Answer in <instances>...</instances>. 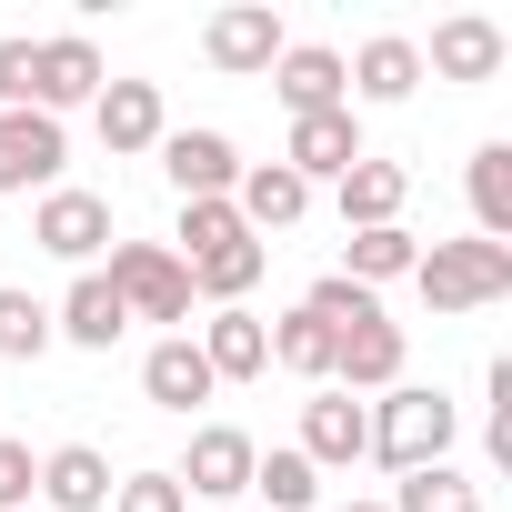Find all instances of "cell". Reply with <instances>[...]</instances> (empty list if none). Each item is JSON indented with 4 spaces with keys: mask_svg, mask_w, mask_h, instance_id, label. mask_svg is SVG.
Returning <instances> with one entry per match:
<instances>
[{
    "mask_svg": "<svg viewBox=\"0 0 512 512\" xmlns=\"http://www.w3.org/2000/svg\"><path fill=\"white\" fill-rule=\"evenodd\" d=\"M452 432H462V412H452L442 392H422V382H392V392L372 402V462H382V472H422V462H442Z\"/></svg>",
    "mask_w": 512,
    "mask_h": 512,
    "instance_id": "1",
    "label": "cell"
},
{
    "mask_svg": "<svg viewBox=\"0 0 512 512\" xmlns=\"http://www.w3.org/2000/svg\"><path fill=\"white\" fill-rule=\"evenodd\" d=\"M412 282H422V302L432 312H482V302H502L512 292V241H432L422 262H412Z\"/></svg>",
    "mask_w": 512,
    "mask_h": 512,
    "instance_id": "2",
    "label": "cell"
},
{
    "mask_svg": "<svg viewBox=\"0 0 512 512\" xmlns=\"http://www.w3.org/2000/svg\"><path fill=\"white\" fill-rule=\"evenodd\" d=\"M101 282L121 292L131 322H191V272L171 262V241H111V272Z\"/></svg>",
    "mask_w": 512,
    "mask_h": 512,
    "instance_id": "3",
    "label": "cell"
},
{
    "mask_svg": "<svg viewBox=\"0 0 512 512\" xmlns=\"http://www.w3.org/2000/svg\"><path fill=\"white\" fill-rule=\"evenodd\" d=\"M101 51H91V31H51V41H31V111H81V101H101Z\"/></svg>",
    "mask_w": 512,
    "mask_h": 512,
    "instance_id": "4",
    "label": "cell"
},
{
    "mask_svg": "<svg viewBox=\"0 0 512 512\" xmlns=\"http://www.w3.org/2000/svg\"><path fill=\"white\" fill-rule=\"evenodd\" d=\"M61 121L51 111H0V191H61Z\"/></svg>",
    "mask_w": 512,
    "mask_h": 512,
    "instance_id": "5",
    "label": "cell"
},
{
    "mask_svg": "<svg viewBox=\"0 0 512 512\" xmlns=\"http://www.w3.org/2000/svg\"><path fill=\"white\" fill-rule=\"evenodd\" d=\"M31 241L51 251V262H101L111 251V201L101 191H41V221H31Z\"/></svg>",
    "mask_w": 512,
    "mask_h": 512,
    "instance_id": "6",
    "label": "cell"
},
{
    "mask_svg": "<svg viewBox=\"0 0 512 512\" xmlns=\"http://www.w3.org/2000/svg\"><path fill=\"white\" fill-rule=\"evenodd\" d=\"M292 452L312 472H352V462H372V412L352 392H322V402H302V442Z\"/></svg>",
    "mask_w": 512,
    "mask_h": 512,
    "instance_id": "7",
    "label": "cell"
},
{
    "mask_svg": "<svg viewBox=\"0 0 512 512\" xmlns=\"http://www.w3.org/2000/svg\"><path fill=\"white\" fill-rule=\"evenodd\" d=\"M251 462H262V442H251V432L201 422V432H191V462H181L171 482H181V492H201V502H231V492H251Z\"/></svg>",
    "mask_w": 512,
    "mask_h": 512,
    "instance_id": "8",
    "label": "cell"
},
{
    "mask_svg": "<svg viewBox=\"0 0 512 512\" xmlns=\"http://www.w3.org/2000/svg\"><path fill=\"white\" fill-rule=\"evenodd\" d=\"M352 161H362V121H352V101H342V111H302L292 141H282V171H292V181H342Z\"/></svg>",
    "mask_w": 512,
    "mask_h": 512,
    "instance_id": "9",
    "label": "cell"
},
{
    "mask_svg": "<svg viewBox=\"0 0 512 512\" xmlns=\"http://www.w3.org/2000/svg\"><path fill=\"white\" fill-rule=\"evenodd\" d=\"M161 171L181 201H231L241 151H231V131H161Z\"/></svg>",
    "mask_w": 512,
    "mask_h": 512,
    "instance_id": "10",
    "label": "cell"
},
{
    "mask_svg": "<svg viewBox=\"0 0 512 512\" xmlns=\"http://www.w3.org/2000/svg\"><path fill=\"white\" fill-rule=\"evenodd\" d=\"M392 382H402V322L392 312L332 332V392H392Z\"/></svg>",
    "mask_w": 512,
    "mask_h": 512,
    "instance_id": "11",
    "label": "cell"
},
{
    "mask_svg": "<svg viewBox=\"0 0 512 512\" xmlns=\"http://www.w3.org/2000/svg\"><path fill=\"white\" fill-rule=\"evenodd\" d=\"M201 51H211V71H231V81L272 71V61H282V11H262V0H241V11H211Z\"/></svg>",
    "mask_w": 512,
    "mask_h": 512,
    "instance_id": "12",
    "label": "cell"
},
{
    "mask_svg": "<svg viewBox=\"0 0 512 512\" xmlns=\"http://www.w3.org/2000/svg\"><path fill=\"white\" fill-rule=\"evenodd\" d=\"M201 362H211V382H262L272 372V322L241 312V302H221L201 322Z\"/></svg>",
    "mask_w": 512,
    "mask_h": 512,
    "instance_id": "13",
    "label": "cell"
},
{
    "mask_svg": "<svg viewBox=\"0 0 512 512\" xmlns=\"http://www.w3.org/2000/svg\"><path fill=\"white\" fill-rule=\"evenodd\" d=\"M272 91H282V111L302 121V111H342L352 101V81H342V51H322V41H282V61H272Z\"/></svg>",
    "mask_w": 512,
    "mask_h": 512,
    "instance_id": "14",
    "label": "cell"
},
{
    "mask_svg": "<svg viewBox=\"0 0 512 512\" xmlns=\"http://www.w3.org/2000/svg\"><path fill=\"white\" fill-rule=\"evenodd\" d=\"M231 211H241V231H251V241H262V231H292V221L312 211V181H292L282 161H241Z\"/></svg>",
    "mask_w": 512,
    "mask_h": 512,
    "instance_id": "15",
    "label": "cell"
},
{
    "mask_svg": "<svg viewBox=\"0 0 512 512\" xmlns=\"http://www.w3.org/2000/svg\"><path fill=\"white\" fill-rule=\"evenodd\" d=\"M422 71H432V81H492V71H502V21H482V11H452V21L432 31Z\"/></svg>",
    "mask_w": 512,
    "mask_h": 512,
    "instance_id": "16",
    "label": "cell"
},
{
    "mask_svg": "<svg viewBox=\"0 0 512 512\" xmlns=\"http://www.w3.org/2000/svg\"><path fill=\"white\" fill-rule=\"evenodd\" d=\"M332 201H342V231H382V221H402V201H412V171L362 151V161L332 181Z\"/></svg>",
    "mask_w": 512,
    "mask_h": 512,
    "instance_id": "17",
    "label": "cell"
},
{
    "mask_svg": "<svg viewBox=\"0 0 512 512\" xmlns=\"http://www.w3.org/2000/svg\"><path fill=\"white\" fill-rule=\"evenodd\" d=\"M91 121H101V141L111 151H161V81H101V101H91Z\"/></svg>",
    "mask_w": 512,
    "mask_h": 512,
    "instance_id": "18",
    "label": "cell"
},
{
    "mask_svg": "<svg viewBox=\"0 0 512 512\" xmlns=\"http://www.w3.org/2000/svg\"><path fill=\"white\" fill-rule=\"evenodd\" d=\"M131 332V312H121V292L101 282V272H81L71 292H61V312H51V342H81V352H111Z\"/></svg>",
    "mask_w": 512,
    "mask_h": 512,
    "instance_id": "19",
    "label": "cell"
},
{
    "mask_svg": "<svg viewBox=\"0 0 512 512\" xmlns=\"http://www.w3.org/2000/svg\"><path fill=\"white\" fill-rule=\"evenodd\" d=\"M342 81H352L362 101H412V91H422V41L382 31V41H362V51L342 61Z\"/></svg>",
    "mask_w": 512,
    "mask_h": 512,
    "instance_id": "20",
    "label": "cell"
},
{
    "mask_svg": "<svg viewBox=\"0 0 512 512\" xmlns=\"http://www.w3.org/2000/svg\"><path fill=\"white\" fill-rule=\"evenodd\" d=\"M141 392H151L161 412H191V402H211L221 382H211L201 342H191V332H171V342H151V362H141Z\"/></svg>",
    "mask_w": 512,
    "mask_h": 512,
    "instance_id": "21",
    "label": "cell"
},
{
    "mask_svg": "<svg viewBox=\"0 0 512 512\" xmlns=\"http://www.w3.org/2000/svg\"><path fill=\"white\" fill-rule=\"evenodd\" d=\"M41 502H51V512H111V462H101L91 442L41 452Z\"/></svg>",
    "mask_w": 512,
    "mask_h": 512,
    "instance_id": "22",
    "label": "cell"
},
{
    "mask_svg": "<svg viewBox=\"0 0 512 512\" xmlns=\"http://www.w3.org/2000/svg\"><path fill=\"white\" fill-rule=\"evenodd\" d=\"M412 262H422V241H412L402 221H382V231H352V241H342V282H362V292L412 282Z\"/></svg>",
    "mask_w": 512,
    "mask_h": 512,
    "instance_id": "23",
    "label": "cell"
},
{
    "mask_svg": "<svg viewBox=\"0 0 512 512\" xmlns=\"http://www.w3.org/2000/svg\"><path fill=\"white\" fill-rule=\"evenodd\" d=\"M181 272H191V292H211V302H241L251 282L272 272V241H251V231H241V241H221V251H201V262H181Z\"/></svg>",
    "mask_w": 512,
    "mask_h": 512,
    "instance_id": "24",
    "label": "cell"
},
{
    "mask_svg": "<svg viewBox=\"0 0 512 512\" xmlns=\"http://www.w3.org/2000/svg\"><path fill=\"white\" fill-rule=\"evenodd\" d=\"M382 512H482V482L472 472H452V462H422V472H402L392 482V502Z\"/></svg>",
    "mask_w": 512,
    "mask_h": 512,
    "instance_id": "25",
    "label": "cell"
},
{
    "mask_svg": "<svg viewBox=\"0 0 512 512\" xmlns=\"http://www.w3.org/2000/svg\"><path fill=\"white\" fill-rule=\"evenodd\" d=\"M472 221H482V241H512V141L472 151Z\"/></svg>",
    "mask_w": 512,
    "mask_h": 512,
    "instance_id": "26",
    "label": "cell"
},
{
    "mask_svg": "<svg viewBox=\"0 0 512 512\" xmlns=\"http://www.w3.org/2000/svg\"><path fill=\"white\" fill-rule=\"evenodd\" d=\"M272 362H282V372H302V382H332V332L292 302V312L272 322Z\"/></svg>",
    "mask_w": 512,
    "mask_h": 512,
    "instance_id": "27",
    "label": "cell"
},
{
    "mask_svg": "<svg viewBox=\"0 0 512 512\" xmlns=\"http://www.w3.org/2000/svg\"><path fill=\"white\" fill-rule=\"evenodd\" d=\"M51 352V302L41 292H0V362H41Z\"/></svg>",
    "mask_w": 512,
    "mask_h": 512,
    "instance_id": "28",
    "label": "cell"
},
{
    "mask_svg": "<svg viewBox=\"0 0 512 512\" xmlns=\"http://www.w3.org/2000/svg\"><path fill=\"white\" fill-rule=\"evenodd\" d=\"M251 492H262L272 512H312V492H322V472H312L302 452H262V462H251Z\"/></svg>",
    "mask_w": 512,
    "mask_h": 512,
    "instance_id": "29",
    "label": "cell"
},
{
    "mask_svg": "<svg viewBox=\"0 0 512 512\" xmlns=\"http://www.w3.org/2000/svg\"><path fill=\"white\" fill-rule=\"evenodd\" d=\"M221 241H241V211L231 201H181V251L171 262H201V251H221Z\"/></svg>",
    "mask_w": 512,
    "mask_h": 512,
    "instance_id": "30",
    "label": "cell"
},
{
    "mask_svg": "<svg viewBox=\"0 0 512 512\" xmlns=\"http://www.w3.org/2000/svg\"><path fill=\"white\" fill-rule=\"evenodd\" d=\"M111 512H191V492L171 472H131V482H111Z\"/></svg>",
    "mask_w": 512,
    "mask_h": 512,
    "instance_id": "31",
    "label": "cell"
},
{
    "mask_svg": "<svg viewBox=\"0 0 512 512\" xmlns=\"http://www.w3.org/2000/svg\"><path fill=\"white\" fill-rule=\"evenodd\" d=\"M41 492V462H31V442H0V512H21Z\"/></svg>",
    "mask_w": 512,
    "mask_h": 512,
    "instance_id": "32",
    "label": "cell"
},
{
    "mask_svg": "<svg viewBox=\"0 0 512 512\" xmlns=\"http://www.w3.org/2000/svg\"><path fill=\"white\" fill-rule=\"evenodd\" d=\"M0 111H31V41H0Z\"/></svg>",
    "mask_w": 512,
    "mask_h": 512,
    "instance_id": "33",
    "label": "cell"
},
{
    "mask_svg": "<svg viewBox=\"0 0 512 512\" xmlns=\"http://www.w3.org/2000/svg\"><path fill=\"white\" fill-rule=\"evenodd\" d=\"M342 512H382V502H342Z\"/></svg>",
    "mask_w": 512,
    "mask_h": 512,
    "instance_id": "34",
    "label": "cell"
}]
</instances>
